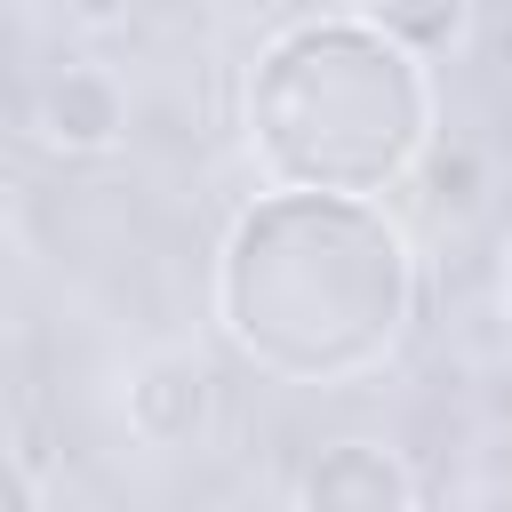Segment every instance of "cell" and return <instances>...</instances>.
Masks as SVG:
<instances>
[{
  "instance_id": "1",
  "label": "cell",
  "mask_w": 512,
  "mask_h": 512,
  "mask_svg": "<svg viewBox=\"0 0 512 512\" xmlns=\"http://www.w3.org/2000/svg\"><path fill=\"white\" fill-rule=\"evenodd\" d=\"M416 304V240L376 192L264 184L216 248V328L272 384L336 392L392 368Z\"/></svg>"
},
{
  "instance_id": "2",
  "label": "cell",
  "mask_w": 512,
  "mask_h": 512,
  "mask_svg": "<svg viewBox=\"0 0 512 512\" xmlns=\"http://www.w3.org/2000/svg\"><path fill=\"white\" fill-rule=\"evenodd\" d=\"M240 128L264 184L392 192L440 136V88L432 64L384 40L368 16H296L256 48Z\"/></svg>"
},
{
  "instance_id": "3",
  "label": "cell",
  "mask_w": 512,
  "mask_h": 512,
  "mask_svg": "<svg viewBox=\"0 0 512 512\" xmlns=\"http://www.w3.org/2000/svg\"><path fill=\"white\" fill-rule=\"evenodd\" d=\"M120 416H128V432H136L144 448L184 456V448H200L208 424H216V376H208L192 352H144V360L128 368V384H120Z\"/></svg>"
},
{
  "instance_id": "4",
  "label": "cell",
  "mask_w": 512,
  "mask_h": 512,
  "mask_svg": "<svg viewBox=\"0 0 512 512\" xmlns=\"http://www.w3.org/2000/svg\"><path fill=\"white\" fill-rule=\"evenodd\" d=\"M32 128L64 160H104L128 144V88L104 64H56L32 88Z\"/></svg>"
},
{
  "instance_id": "5",
  "label": "cell",
  "mask_w": 512,
  "mask_h": 512,
  "mask_svg": "<svg viewBox=\"0 0 512 512\" xmlns=\"http://www.w3.org/2000/svg\"><path fill=\"white\" fill-rule=\"evenodd\" d=\"M416 472L384 448V440H328L304 472H296V504L312 512H384V504H416Z\"/></svg>"
},
{
  "instance_id": "6",
  "label": "cell",
  "mask_w": 512,
  "mask_h": 512,
  "mask_svg": "<svg viewBox=\"0 0 512 512\" xmlns=\"http://www.w3.org/2000/svg\"><path fill=\"white\" fill-rule=\"evenodd\" d=\"M352 16H368L384 40H400L408 56L440 64L448 48H464L472 32V0H352Z\"/></svg>"
},
{
  "instance_id": "7",
  "label": "cell",
  "mask_w": 512,
  "mask_h": 512,
  "mask_svg": "<svg viewBox=\"0 0 512 512\" xmlns=\"http://www.w3.org/2000/svg\"><path fill=\"white\" fill-rule=\"evenodd\" d=\"M128 8H136V0H64V16H72L80 32H128Z\"/></svg>"
},
{
  "instance_id": "8",
  "label": "cell",
  "mask_w": 512,
  "mask_h": 512,
  "mask_svg": "<svg viewBox=\"0 0 512 512\" xmlns=\"http://www.w3.org/2000/svg\"><path fill=\"white\" fill-rule=\"evenodd\" d=\"M32 504H40V480L16 456H0V512H32Z\"/></svg>"
},
{
  "instance_id": "9",
  "label": "cell",
  "mask_w": 512,
  "mask_h": 512,
  "mask_svg": "<svg viewBox=\"0 0 512 512\" xmlns=\"http://www.w3.org/2000/svg\"><path fill=\"white\" fill-rule=\"evenodd\" d=\"M496 312H504V328H512V240H504V264H496Z\"/></svg>"
}]
</instances>
